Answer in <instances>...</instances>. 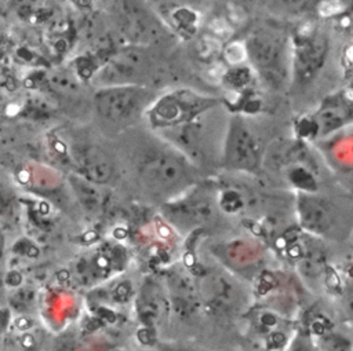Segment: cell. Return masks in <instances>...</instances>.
Returning <instances> with one entry per match:
<instances>
[{
	"mask_svg": "<svg viewBox=\"0 0 353 351\" xmlns=\"http://www.w3.org/2000/svg\"><path fill=\"white\" fill-rule=\"evenodd\" d=\"M247 59L269 83L280 84L287 77V40L280 32L259 29L244 41Z\"/></svg>",
	"mask_w": 353,
	"mask_h": 351,
	"instance_id": "obj_1",
	"label": "cell"
},
{
	"mask_svg": "<svg viewBox=\"0 0 353 351\" xmlns=\"http://www.w3.org/2000/svg\"><path fill=\"white\" fill-rule=\"evenodd\" d=\"M192 162L176 150H154L141 162V175L148 186L160 193H182L192 184Z\"/></svg>",
	"mask_w": 353,
	"mask_h": 351,
	"instance_id": "obj_2",
	"label": "cell"
},
{
	"mask_svg": "<svg viewBox=\"0 0 353 351\" xmlns=\"http://www.w3.org/2000/svg\"><path fill=\"white\" fill-rule=\"evenodd\" d=\"M222 160L225 167L245 172H252L261 161L259 142L241 118H232L228 123Z\"/></svg>",
	"mask_w": 353,
	"mask_h": 351,
	"instance_id": "obj_3",
	"label": "cell"
},
{
	"mask_svg": "<svg viewBox=\"0 0 353 351\" xmlns=\"http://www.w3.org/2000/svg\"><path fill=\"white\" fill-rule=\"evenodd\" d=\"M150 94L135 85H117L101 91L97 98V109L108 120L127 121L138 116L146 106Z\"/></svg>",
	"mask_w": 353,
	"mask_h": 351,
	"instance_id": "obj_4",
	"label": "cell"
},
{
	"mask_svg": "<svg viewBox=\"0 0 353 351\" xmlns=\"http://www.w3.org/2000/svg\"><path fill=\"white\" fill-rule=\"evenodd\" d=\"M327 37L320 32H307L298 40L292 56V73L299 84L312 81L327 58Z\"/></svg>",
	"mask_w": 353,
	"mask_h": 351,
	"instance_id": "obj_5",
	"label": "cell"
},
{
	"mask_svg": "<svg viewBox=\"0 0 353 351\" xmlns=\"http://www.w3.org/2000/svg\"><path fill=\"white\" fill-rule=\"evenodd\" d=\"M298 215L305 230L325 234L335 224L334 205L320 195L302 194L298 198Z\"/></svg>",
	"mask_w": 353,
	"mask_h": 351,
	"instance_id": "obj_6",
	"label": "cell"
},
{
	"mask_svg": "<svg viewBox=\"0 0 353 351\" xmlns=\"http://www.w3.org/2000/svg\"><path fill=\"white\" fill-rule=\"evenodd\" d=\"M204 296L207 300L222 310H232L240 301L237 285L221 273H211L203 281Z\"/></svg>",
	"mask_w": 353,
	"mask_h": 351,
	"instance_id": "obj_7",
	"label": "cell"
},
{
	"mask_svg": "<svg viewBox=\"0 0 353 351\" xmlns=\"http://www.w3.org/2000/svg\"><path fill=\"white\" fill-rule=\"evenodd\" d=\"M168 208H171L168 213L170 220L182 227L201 223L211 213V204L203 195H189L176 200Z\"/></svg>",
	"mask_w": 353,
	"mask_h": 351,
	"instance_id": "obj_8",
	"label": "cell"
},
{
	"mask_svg": "<svg viewBox=\"0 0 353 351\" xmlns=\"http://www.w3.org/2000/svg\"><path fill=\"white\" fill-rule=\"evenodd\" d=\"M125 33L135 41L149 43L164 33L159 19L141 8H131L125 17Z\"/></svg>",
	"mask_w": 353,
	"mask_h": 351,
	"instance_id": "obj_9",
	"label": "cell"
},
{
	"mask_svg": "<svg viewBox=\"0 0 353 351\" xmlns=\"http://www.w3.org/2000/svg\"><path fill=\"white\" fill-rule=\"evenodd\" d=\"M81 167L90 180L95 183H105L110 179L113 168L106 154L98 147H88L81 154Z\"/></svg>",
	"mask_w": 353,
	"mask_h": 351,
	"instance_id": "obj_10",
	"label": "cell"
},
{
	"mask_svg": "<svg viewBox=\"0 0 353 351\" xmlns=\"http://www.w3.org/2000/svg\"><path fill=\"white\" fill-rule=\"evenodd\" d=\"M143 67V59L139 52H123L119 58H116L109 65L110 72V80L113 83H127L131 81L137 74L142 72Z\"/></svg>",
	"mask_w": 353,
	"mask_h": 351,
	"instance_id": "obj_11",
	"label": "cell"
},
{
	"mask_svg": "<svg viewBox=\"0 0 353 351\" xmlns=\"http://www.w3.org/2000/svg\"><path fill=\"white\" fill-rule=\"evenodd\" d=\"M349 113V107L342 103L327 106L319 114V125L321 131L328 132L338 128L345 120H347Z\"/></svg>",
	"mask_w": 353,
	"mask_h": 351,
	"instance_id": "obj_12",
	"label": "cell"
},
{
	"mask_svg": "<svg viewBox=\"0 0 353 351\" xmlns=\"http://www.w3.org/2000/svg\"><path fill=\"white\" fill-rule=\"evenodd\" d=\"M223 59L230 66H239L247 61V50L244 41H232L223 48Z\"/></svg>",
	"mask_w": 353,
	"mask_h": 351,
	"instance_id": "obj_13",
	"label": "cell"
},
{
	"mask_svg": "<svg viewBox=\"0 0 353 351\" xmlns=\"http://www.w3.org/2000/svg\"><path fill=\"white\" fill-rule=\"evenodd\" d=\"M74 189H76V193L80 198V201L90 209H94L98 206L99 204V194L98 191L91 187L90 184H87L85 182H81V180H77L74 183Z\"/></svg>",
	"mask_w": 353,
	"mask_h": 351,
	"instance_id": "obj_14",
	"label": "cell"
},
{
	"mask_svg": "<svg viewBox=\"0 0 353 351\" xmlns=\"http://www.w3.org/2000/svg\"><path fill=\"white\" fill-rule=\"evenodd\" d=\"M345 310L349 318L353 321V288L345 296Z\"/></svg>",
	"mask_w": 353,
	"mask_h": 351,
	"instance_id": "obj_15",
	"label": "cell"
},
{
	"mask_svg": "<svg viewBox=\"0 0 353 351\" xmlns=\"http://www.w3.org/2000/svg\"><path fill=\"white\" fill-rule=\"evenodd\" d=\"M172 351H204V350H196V348H189V347H179V348L172 350Z\"/></svg>",
	"mask_w": 353,
	"mask_h": 351,
	"instance_id": "obj_16",
	"label": "cell"
},
{
	"mask_svg": "<svg viewBox=\"0 0 353 351\" xmlns=\"http://www.w3.org/2000/svg\"><path fill=\"white\" fill-rule=\"evenodd\" d=\"M1 249H3V237H1V233H0V255H1Z\"/></svg>",
	"mask_w": 353,
	"mask_h": 351,
	"instance_id": "obj_17",
	"label": "cell"
},
{
	"mask_svg": "<svg viewBox=\"0 0 353 351\" xmlns=\"http://www.w3.org/2000/svg\"><path fill=\"white\" fill-rule=\"evenodd\" d=\"M350 238H352V244H353V231H352V237Z\"/></svg>",
	"mask_w": 353,
	"mask_h": 351,
	"instance_id": "obj_18",
	"label": "cell"
}]
</instances>
